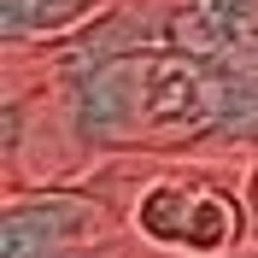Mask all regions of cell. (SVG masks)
<instances>
[{"instance_id": "cell-3", "label": "cell", "mask_w": 258, "mask_h": 258, "mask_svg": "<svg viewBox=\"0 0 258 258\" xmlns=\"http://www.w3.org/2000/svg\"><path fill=\"white\" fill-rule=\"evenodd\" d=\"M106 6H112V0H0V53L77 35V30H88Z\"/></svg>"}, {"instance_id": "cell-1", "label": "cell", "mask_w": 258, "mask_h": 258, "mask_svg": "<svg viewBox=\"0 0 258 258\" xmlns=\"http://www.w3.org/2000/svg\"><path fill=\"white\" fill-rule=\"evenodd\" d=\"M82 182L112 200L141 258H258L246 164L235 159L117 153Z\"/></svg>"}, {"instance_id": "cell-4", "label": "cell", "mask_w": 258, "mask_h": 258, "mask_svg": "<svg viewBox=\"0 0 258 258\" xmlns=\"http://www.w3.org/2000/svg\"><path fill=\"white\" fill-rule=\"evenodd\" d=\"M246 200H252V223H258V159L246 164Z\"/></svg>"}, {"instance_id": "cell-2", "label": "cell", "mask_w": 258, "mask_h": 258, "mask_svg": "<svg viewBox=\"0 0 258 258\" xmlns=\"http://www.w3.org/2000/svg\"><path fill=\"white\" fill-rule=\"evenodd\" d=\"M0 258H141L94 182H30L0 200Z\"/></svg>"}]
</instances>
